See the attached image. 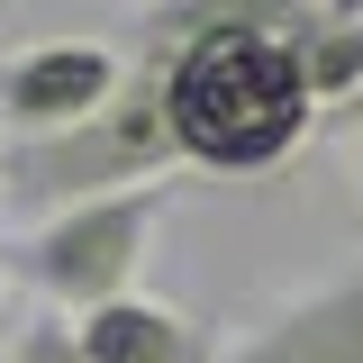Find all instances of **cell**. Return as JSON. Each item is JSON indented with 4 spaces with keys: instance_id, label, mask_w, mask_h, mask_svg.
I'll list each match as a JSON object with an SVG mask.
<instances>
[{
    "instance_id": "1",
    "label": "cell",
    "mask_w": 363,
    "mask_h": 363,
    "mask_svg": "<svg viewBox=\"0 0 363 363\" xmlns=\"http://www.w3.org/2000/svg\"><path fill=\"white\" fill-rule=\"evenodd\" d=\"M118 55H155L164 64V128L173 155L200 173H272L318 136V82H309V45L272 37V28H200V37L145 45L109 37Z\"/></svg>"
},
{
    "instance_id": "2",
    "label": "cell",
    "mask_w": 363,
    "mask_h": 363,
    "mask_svg": "<svg viewBox=\"0 0 363 363\" xmlns=\"http://www.w3.org/2000/svg\"><path fill=\"white\" fill-rule=\"evenodd\" d=\"M173 209V191L164 182H145V191H109V200H73V209H55L18 236V272L37 281L55 309H109V300H128L136 272H145V245H155V218Z\"/></svg>"
},
{
    "instance_id": "3",
    "label": "cell",
    "mask_w": 363,
    "mask_h": 363,
    "mask_svg": "<svg viewBox=\"0 0 363 363\" xmlns=\"http://www.w3.org/2000/svg\"><path fill=\"white\" fill-rule=\"evenodd\" d=\"M128 91V55L109 37H37L0 64V136H73Z\"/></svg>"
},
{
    "instance_id": "4",
    "label": "cell",
    "mask_w": 363,
    "mask_h": 363,
    "mask_svg": "<svg viewBox=\"0 0 363 363\" xmlns=\"http://www.w3.org/2000/svg\"><path fill=\"white\" fill-rule=\"evenodd\" d=\"M218 363H363V264L264 309L236 345H218Z\"/></svg>"
},
{
    "instance_id": "5",
    "label": "cell",
    "mask_w": 363,
    "mask_h": 363,
    "mask_svg": "<svg viewBox=\"0 0 363 363\" xmlns=\"http://www.w3.org/2000/svg\"><path fill=\"white\" fill-rule=\"evenodd\" d=\"M73 345H82L91 363H218V345H209L173 300H145V291L73 318Z\"/></svg>"
},
{
    "instance_id": "6",
    "label": "cell",
    "mask_w": 363,
    "mask_h": 363,
    "mask_svg": "<svg viewBox=\"0 0 363 363\" xmlns=\"http://www.w3.org/2000/svg\"><path fill=\"white\" fill-rule=\"evenodd\" d=\"M200 28H272V37H300V45H309L318 28H327V0H136L109 37L173 45V37H200Z\"/></svg>"
},
{
    "instance_id": "7",
    "label": "cell",
    "mask_w": 363,
    "mask_h": 363,
    "mask_svg": "<svg viewBox=\"0 0 363 363\" xmlns=\"http://www.w3.org/2000/svg\"><path fill=\"white\" fill-rule=\"evenodd\" d=\"M9 363H91L82 345H73V318H28L18 327V354Z\"/></svg>"
},
{
    "instance_id": "8",
    "label": "cell",
    "mask_w": 363,
    "mask_h": 363,
    "mask_svg": "<svg viewBox=\"0 0 363 363\" xmlns=\"http://www.w3.org/2000/svg\"><path fill=\"white\" fill-rule=\"evenodd\" d=\"M354 191H363V155H354Z\"/></svg>"
}]
</instances>
